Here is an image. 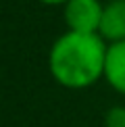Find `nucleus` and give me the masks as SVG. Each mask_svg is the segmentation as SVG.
Here are the masks:
<instances>
[{
  "mask_svg": "<svg viewBox=\"0 0 125 127\" xmlns=\"http://www.w3.org/2000/svg\"><path fill=\"white\" fill-rule=\"evenodd\" d=\"M108 44L100 33L69 31L52 44L48 54V69L56 83L69 90H83L104 77Z\"/></svg>",
  "mask_w": 125,
  "mask_h": 127,
  "instance_id": "1",
  "label": "nucleus"
},
{
  "mask_svg": "<svg viewBox=\"0 0 125 127\" xmlns=\"http://www.w3.org/2000/svg\"><path fill=\"white\" fill-rule=\"evenodd\" d=\"M104 127H125V106H113L104 115Z\"/></svg>",
  "mask_w": 125,
  "mask_h": 127,
  "instance_id": "5",
  "label": "nucleus"
},
{
  "mask_svg": "<svg viewBox=\"0 0 125 127\" xmlns=\"http://www.w3.org/2000/svg\"><path fill=\"white\" fill-rule=\"evenodd\" d=\"M104 79L113 90L125 94V40L108 44L104 61Z\"/></svg>",
  "mask_w": 125,
  "mask_h": 127,
  "instance_id": "4",
  "label": "nucleus"
},
{
  "mask_svg": "<svg viewBox=\"0 0 125 127\" xmlns=\"http://www.w3.org/2000/svg\"><path fill=\"white\" fill-rule=\"evenodd\" d=\"M104 13L100 0H69L65 4V23L69 31L81 33H98Z\"/></svg>",
  "mask_w": 125,
  "mask_h": 127,
  "instance_id": "2",
  "label": "nucleus"
},
{
  "mask_svg": "<svg viewBox=\"0 0 125 127\" xmlns=\"http://www.w3.org/2000/svg\"><path fill=\"white\" fill-rule=\"evenodd\" d=\"M40 2H44V4H67L69 0H40Z\"/></svg>",
  "mask_w": 125,
  "mask_h": 127,
  "instance_id": "6",
  "label": "nucleus"
},
{
  "mask_svg": "<svg viewBox=\"0 0 125 127\" xmlns=\"http://www.w3.org/2000/svg\"><path fill=\"white\" fill-rule=\"evenodd\" d=\"M98 33L106 44L125 40V0H111L104 4Z\"/></svg>",
  "mask_w": 125,
  "mask_h": 127,
  "instance_id": "3",
  "label": "nucleus"
}]
</instances>
